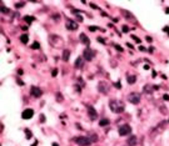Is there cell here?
<instances>
[{
	"label": "cell",
	"instance_id": "1",
	"mask_svg": "<svg viewBox=\"0 0 169 146\" xmlns=\"http://www.w3.org/2000/svg\"><path fill=\"white\" fill-rule=\"evenodd\" d=\"M109 107L115 114H122L125 110V105L122 100H110L109 101Z\"/></svg>",
	"mask_w": 169,
	"mask_h": 146
},
{
	"label": "cell",
	"instance_id": "2",
	"mask_svg": "<svg viewBox=\"0 0 169 146\" xmlns=\"http://www.w3.org/2000/svg\"><path fill=\"white\" fill-rule=\"evenodd\" d=\"M49 42L53 47H63L64 46V40L58 35H50L49 36Z\"/></svg>",
	"mask_w": 169,
	"mask_h": 146
},
{
	"label": "cell",
	"instance_id": "3",
	"mask_svg": "<svg viewBox=\"0 0 169 146\" xmlns=\"http://www.w3.org/2000/svg\"><path fill=\"white\" fill-rule=\"evenodd\" d=\"M75 142H77L79 146H89L91 144V141L89 140L88 136H78V137H75Z\"/></svg>",
	"mask_w": 169,
	"mask_h": 146
},
{
	"label": "cell",
	"instance_id": "4",
	"mask_svg": "<svg viewBox=\"0 0 169 146\" xmlns=\"http://www.w3.org/2000/svg\"><path fill=\"white\" fill-rule=\"evenodd\" d=\"M95 50L94 49H90V47H86L85 50H84V52H83V56H84V59L85 60H88V61H91L93 59H94V56H95Z\"/></svg>",
	"mask_w": 169,
	"mask_h": 146
},
{
	"label": "cell",
	"instance_id": "5",
	"mask_svg": "<svg viewBox=\"0 0 169 146\" xmlns=\"http://www.w3.org/2000/svg\"><path fill=\"white\" fill-rule=\"evenodd\" d=\"M128 101L133 105H138L140 102V94L138 93H130L128 95Z\"/></svg>",
	"mask_w": 169,
	"mask_h": 146
},
{
	"label": "cell",
	"instance_id": "6",
	"mask_svg": "<svg viewBox=\"0 0 169 146\" xmlns=\"http://www.w3.org/2000/svg\"><path fill=\"white\" fill-rule=\"evenodd\" d=\"M98 90H99V93H101L103 95H108V93H109L108 83H105V81H100V83L98 84Z\"/></svg>",
	"mask_w": 169,
	"mask_h": 146
},
{
	"label": "cell",
	"instance_id": "7",
	"mask_svg": "<svg viewBox=\"0 0 169 146\" xmlns=\"http://www.w3.org/2000/svg\"><path fill=\"white\" fill-rule=\"evenodd\" d=\"M130 132H132V127H130L128 124H125V125L119 127V135H120V136H127Z\"/></svg>",
	"mask_w": 169,
	"mask_h": 146
},
{
	"label": "cell",
	"instance_id": "8",
	"mask_svg": "<svg viewBox=\"0 0 169 146\" xmlns=\"http://www.w3.org/2000/svg\"><path fill=\"white\" fill-rule=\"evenodd\" d=\"M65 26H67V29H68V30L74 31V30H77V29H78V23H75L74 20L68 19V20H67V24H65Z\"/></svg>",
	"mask_w": 169,
	"mask_h": 146
},
{
	"label": "cell",
	"instance_id": "9",
	"mask_svg": "<svg viewBox=\"0 0 169 146\" xmlns=\"http://www.w3.org/2000/svg\"><path fill=\"white\" fill-rule=\"evenodd\" d=\"M33 116H34V110L33 109H25L23 111V114H21V117H23L24 120H29Z\"/></svg>",
	"mask_w": 169,
	"mask_h": 146
},
{
	"label": "cell",
	"instance_id": "10",
	"mask_svg": "<svg viewBox=\"0 0 169 146\" xmlns=\"http://www.w3.org/2000/svg\"><path fill=\"white\" fill-rule=\"evenodd\" d=\"M88 115H89V117L91 119V120H96L98 119V112H96V110L94 109L93 106H88Z\"/></svg>",
	"mask_w": 169,
	"mask_h": 146
},
{
	"label": "cell",
	"instance_id": "11",
	"mask_svg": "<svg viewBox=\"0 0 169 146\" xmlns=\"http://www.w3.org/2000/svg\"><path fill=\"white\" fill-rule=\"evenodd\" d=\"M122 14H123V16L124 18H127V19H129L130 21H132V23H137V20H135V16L130 13V11H128V10H122Z\"/></svg>",
	"mask_w": 169,
	"mask_h": 146
},
{
	"label": "cell",
	"instance_id": "12",
	"mask_svg": "<svg viewBox=\"0 0 169 146\" xmlns=\"http://www.w3.org/2000/svg\"><path fill=\"white\" fill-rule=\"evenodd\" d=\"M30 93H31V95L34 96V97H40L41 94H43V91H41L39 88H36V86H31Z\"/></svg>",
	"mask_w": 169,
	"mask_h": 146
},
{
	"label": "cell",
	"instance_id": "13",
	"mask_svg": "<svg viewBox=\"0 0 169 146\" xmlns=\"http://www.w3.org/2000/svg\"><path fill=\"white\" fill-rule=\"evenodd\" d=\"M79 37H80V41L83 42L84 45H89V44H90V40H89V37L86 36V35L84 34V32H81Z\"/></svg>",
	"mask_w": 169,
	"mask_h": 146
},
{
	"label": "cell",
	"instance_id": "14",
	"mask_svg": "<svg viewBox=\"0 0 169 146\" xmlns=\"http://www.w3.org/2000/svg\"><path fill=\"white\" fill-rule=\"evenodd\" d=\"M137 142H138L137 136H130V137L128 139V141H127L128 146H135V145H137Z\"/></svg>",
	"mask_w": 169,
	"mask_h": 146
},
{
	"label": "cell",
	"instance_id": "15",
	"mask_svg": "<svg viewBox=\"0 0 169 146\" xmlns=\"http://www.w3.org/2000/svg\"><path fill=\"white\" fill-rule=\"evenodd\" d=\"M88 137H89V140H90L91 142H96L98 141V135L95 132H89L88 134Z\"/></svg>",
	"mask_w": 169,
	"mask_h": 146
},
{
	"label": "cell",
	"instance_id": "16",
	"mask_svg": "<svg viewBox=\"0 0 169 146\" xmlns=\"http://www.w3.org/2000/svg\"><path fill=\"white\" fill-rule=\"evenodd\" d=\"M135 80H137V76H134V75H127V81H128V84H130V85L135 84Z\"/></svg>",
	"mask_w": 169,
	"mask_h": 146
},
{
	"label": "cell",
	"instance_id": "17",
	"mask_svg": "<svg viewBox=\"0 0 169 146\" xmlns=\"http://www.w3.org/2000/svg\"><path fill=\"white\" fill-rule=\"evenodd\" d=\"M69 57H70V50H64L63 51V61H68L69 60Z\"/></svg>",
	"mask_w": 169,
	"mask_h": 146
},
{
	"label": "cell",
	"instance_id": "18",
	"mask_svg": "<svg viewBox=\"0 0 169 146\" xmlns=\"http://www.w3.org/2000/svg\"><path fill=\"white\" fill-rule=\"evenodd\" d=\"M20 41L23 42V44H28V41H29V36L28 34H23L20 36Z\"/></svg>",
	"mask_w": 169,
	"mask_h": 146
},
{
	"label": "cell",
	"instance_id": "19",
	"mask_svg": "<svg viewBox=\"0 0 169 146\" xmlns=\"http://www.w3.org/2000/svg\"><path fill=\"white\" fill-rule=\"evenodd\" d=\"M24 20H25L26 23H28V25H29V24H31L33 21L35 20V18H34V16H28V15H26V16H24Z\"/></svg>",
	"mask_w": 169,
	"mask_h": 146
},
{
	"label": "cell",
	"instance_id": "20",
	"mask_svg": "<svg viewBox=\"0 0 169 146\" xmlns=\"http://www.w3.org/2000/svg\"><path fill=\"white\" fill-rule=\"evenodd\" d=\"M81 66H83V59L78 57L77 60H75V68H81Z\"/></svg>",
	"mask_w": 169,
	"mask_h": 146
},
{
	"label": "cell",
	"instance_id": "21",
	"mask_svg": "<svg viewBox=\"0 0 169 146\" xmlns=\"http://www.w3.org/2000/svg\"><path fill=\"white\" fill-rule=\"evenodd\" d=\"M109 122L110 121H109L108 119H101V120L99 121V125L100 126H107V125H109Z\"/></svg>",
	"mask_w": 169,
	"mask_h": 146
},
{
	"label": "cell",
	"instance_id": "22",
	"mask_svg": "<svg viewBox=\"0 0 169 146\" xmlns=\"http://www.w3.org/2000/svg\"><path fill=\"white\" fill-rule=\"evenodd\" d=\"M63 100H64V97H63L62 93H56V101L58 102H63Z\"/></svg>",
	"mask_w": 169,
	"mask_h": 146
},
{
	"label": "cell",
	"instance_id": "23",
	"mask_svg": "<svg viewBox=\"0 0 169 146\" xmlns=\"http://www.w3.org/2000/svg\"><path fill=\"white\" fill-rule=\"evenodd\" d=\"M89 30H90V31H96V30L105 31V30H103V29H100V28H98V26H89Z\"/></svg>",
	"mask_w": 169,
	"mask_h": 146
},
{
	"label": "cell",
	"instance_id": "24",
	"mask_svg": "<svg viewBox=\"0 0 169 146\" xmlns=\"http://www.w3.org/2000/svg\"><path fill=\"white\" fill-rule=\"evenodd\" d=\"M25 136H26V139H30V137L33 136V134H31L30 130H28V129L25 130Z\"/></svg>",
	"mask_w": 169,
	"mask_h": 146
},
{
	"label": "cell",
	"instance_id": "25",
	"mask_svg": "<svg viewBox=\"0 0 169 146\" xmlns=\"http://www.w3.org/2000/svg\"><path fill=\"white\" fill-rule=\"evenodd\" d=\"M132 39H134V41L137 42V44H140V41H141L139 37H138V36H135V35H132Z\"/></svg>",
	"mask_w": 169,
	"mask_h": 146
},
{
	"label": "cell",
	"instance_id": "26",
	"mask_svg": "<svg viewBox=\"0 0 169 146\" xmlns=\"http://www.w3.org/2000/svg\"><path fill=\"white\" fill-rule=\"evenodd\" d=\"M31 49H40V44L39 42H34V44L31 45Z\"/></svg>",
	"mask_w": 169,
	"mask_h": 146
},
{
	"label": "cell",
	"instance_id": "27",
	"mask_svg": "<svg viewBox=\"0 0 169 146\" xmlns=\"http://www.w3.org/2000/svg\"><path fill=\"white\" fill-rule=\"evenodd\" d=\"M160 112L163 114V115H165V114H167V109H165V106H160Z\"/></svg>",
	"mask_w": 169,
	"mask_h": 146
},
{
	"label": "cell",
	"instance_id": "28",
	"mask_svg": "<svg viewBox=\"0 0 169 146\" xmlns=\"http://www.w3.org/2000/svg\"><path fill=\"white\" fill-rule=\"evenodd\" d=\"M58 75V69H53V71H51V76L53 78H55Z\"/></svg>",
	"mask_w": 169,
	"mask_h": 146
},
{
	"label": "cell",
	"instance_id": "29",
	"mask_svg": "<svg viewBox=\"0 0 169 146\" xmlns=\"http://www.w3.org/2000/svg\"><path fill=\"white\" fill-rule=\"evenodd\" d=\"M53 19H55V21H59V19H60V15H59V14H54V15H53Z\"/></svg>",
	"mask_w": 169,
	"mask_h": 146
},
{
	"label": "cell",
	"instance_id": "30",
	"mask_svg": "<svg viewBox=\"0 0 169 146\" xmlns=\"http://www.w3.org/2000/svg\"><path fill=\"white\" fill-rule=\"evenodd\" d=\"M24 6V3H16L15 4V8H23Z\"/></svg>",
	"mask_w": 169,
	"mask_h": 146
},
{
	"label": "cell",
	"instance_id": "31",
	"mask_svg": "<svg viewBox=\"0 0 169 146\" xmlns=\"http://www.w3.org/2000/svg\"><path fill=\"white\" fill-rule=\"evenodd\" d=\"M115 49H117L119 52H123V51H124V50H123V47H122V46H119V45H115Z\"/></svg>",
	"mask_w": 169,
	"mask_h": 146
},
{
	"label": "cell",
	"instance_id": "32",
	"mask_svg": "<svg viewBox=\"0 0 169 146\" xmlns=\"http://www.w3.org/2000/svg\"><path fill=\"white\" fill-rule=\"evenodd\" d=\"M74 89H75V91H77V93H80V91H81V90H80L81 88H80V86H78V85H74Z\"/></svg>",
	"mask_w": 169,
	"mask_h": 146
},
{
	"label": "cell",
	"instance_id": "33",
	"mask_svg": "<svg viewBox=\"0 0 169 146\" xmlns=\"http://www.w3.org/2000/svg\"><path fill=\"white\" fill-rule=\"evenodd\" d=\"M163 99H164L165 101H169V95L168 94H164V95H163Z\"/></svg>",
	"mask_w": 169,
	"mask_h": 146
},
{
	"label": "cell",
	"instance_id": "34",
	"mask_svg": "<svg viewBox=\"0 0 169 146\" xmlns=\"http://www.w3.org/2000/svg\"><path fill=\"white\" fill-rule=\"evenodd\" d=\"M98 41H99L100 44H105V41H104V39H103V37H98Z\"/></svg>",
	"mask_w": 169,
	"mask_h": 146
},
{
	"label": "cell",
	"instance_id": "35",
	"mask_svg": "<svg viewBox=\"0 0 169 146\" xmlns=\"http://www.w3.org/2000/svg\"><path fill=\"white\" fill-rule=\"evenodd\" d=\"M128 31H129L128 26H127V25H124V26H123V32H128Z\"/></svg>",
	"mask_w": 169,
	"mask_h": 146
},
{
	"label": "cell",
	"instance_id": "36",
	"mask_svg": "<svg viewBox=\"0 0 169 146\" xmlns=\"http://www.w3.org/2000/svg\"><path fill=\"white\" fill-rule=\"evenodd\" d=\"M40 122H45V116L44 115H40Z\"/></svg>",
	"mask_w": 169,
	"mask_h": 146
},
{
	"label": "cell",
	"instance_id": "37",
	"mask_svg": "<svg viewBox=\"0 0 169 146\" xmlns=\"http://www.w3.org/2000/svg\"><path fill=\"white\" fill-rule=\"evenodd\" d=\"M145 40L148 41V42H152V41H153V39H152L150 36H146V37H145Z\"/></svg>",
	"mask_w": 169,
	"mask_h": 146
},
{
	"label": "cell",
	"instance_id": "38",
	"mask_svg": "<svg viewBox=\"0 0 169 146\" xmlns=\"http://www.w3.org/2000/svg\"><path fill=\"white\" fill-rule=\"evenodd\" d=\"M16 83H18V84H19L20 86H23V85H24V83H23V81H21L20 79H18V81H16Z\"/></svg>",
	"mask_w": 169,
	"mask_h": 146
},
{
	"label": "cell",
	"instance_id": "39",
	"mask_svg": "<svg viewBox=\"0 0 169 146\" xmlns=\"http://www.w3.org/2000/svg\"><path fill=\"white\" fill-rule=\"evenodd\" d=\"M90 6H91L93 9H98V10H99V8H98V6H96L95 4H90Z\"/></svg>",
	"mask_w": 169,
	"mask_h": 146
},
{
	"label": "cell",
	"instance_id": "40",
	"mask_svg": "<svg viewBox=\"0 0 169 146\" xmlns=\"http://www.w3.org/2000/svg\"><path fill=\"white\" fill-rule=\"evenodd\" d=\"M139 50H140V51H146V49H145L144 46H140V47H139Z\"/></svg>",
	"mask_w": 169,
	"mask_h": 146
},
{
	"label": "cell",
	"instance_id": "41",
	"mask_svg": "<svg viewBox=\"0 0 169 146\" xmlns=\"http://www.w3.org/2000/svg\"><path fill=\"white\" fill-rule=\"evenodd\" d=\"M114 85H115V86H117V88H119V89H120V88H122V85H120V83H115V84H114Z\"/></svg>",
	"mask_w": 169,
	"mask_h": 146
},
{
	"label": "cell",
	"instance_id": "42",
	"mask_svg": "<svg viewBox=\"0 0 169 146\" xmlns=\"http://www.w3.org/2000/svg\"><path fill=\"white\" fill-rule=\"evenodd\" d=\"M77 18H78V20H79V21H83V18H81L80 15H77Z\"/></svg>",
	"mask_w": 169,
	"mask_h": 146
},
{
	"label": "cell",
	"instance_id": "43",
	"mask_svg": "<svg viewBox=\"0 0 169 146\" xmlns=\"http://www.w3.org/2000/svg\"><path fill=\"white\" fill-rule=\"evenodd\" d=\"M154 51V47H149V52L152 54V52H153Z\"/></svg>",
	"mask_w": 169,
	"mask_h": 146
},
{
	"label": "cell",
	"instance_id": "44",
	"mask_svg": "<svg viewBox=\"0 0 169 146\" xmlns=\"http://www.w3.org/2000/svg\"><path fill=\"white\" fill-rule=\"evenodd\" d=\"M164 31H167V32L169 31V26H165V28H164Z\"/></svg>",
	"mask_w": 169,
	"mask_h": 146
},
{
	"label": "cell",
	"instance_id": "45",
	"mask_svg": "<svg viewBox=\"0 0 169 146\" xmlns=\"http://www.w3.org/2000/svg\"><path fill=\"white\" fill-rule=\"evenodd\" d=\"M31 146H38V140H36V141H35V142H34V144H33V145H31Z\"/></svg>",
	"mask_w": 169,
	"mask_h": 146
},
{
	"label": "cell",
	"instance_id": "46",
	"mask_svg": "<svg viewBox=\"0 0 169 146\" xmlns=\"http://www.w3.org/2000/svg\"><path fill=\"white\" fill-rule=\"evenodd\" d=\"M165 13H167V14H169V8H167V9H165Z\"/></svg>",
	"mask_w": 169,
	"mask_h": 146
},
{
	"label": "cell",
	"instance_id": "47",
	"mask_svg": "<svg viewBox=\"0 0 169 146\" xmlns=\"http://www.w3.org/2000/svg\"><path fill=\"white\" fill-rule=\"evenodd\" d=\"M51 146H59V145H58L56 142H53V145H51Z\"/></svg>",
	"mask_w": 169,
	"mask_h": 146
},
{
	"label": "cell",
	"instance_id": "48",
	"mask_svg": "<svg viewBox=\"0 0 169 146\" xmlns=\"http://www.w3.org/2000/svg\"><path fill=\"white\" fill-rule=\"evenodd\" d=\"M168 122H169V120H168Z\"/></svg>",
	"mask_w": 169,
	"mask_h": 146
}]
</instances>
